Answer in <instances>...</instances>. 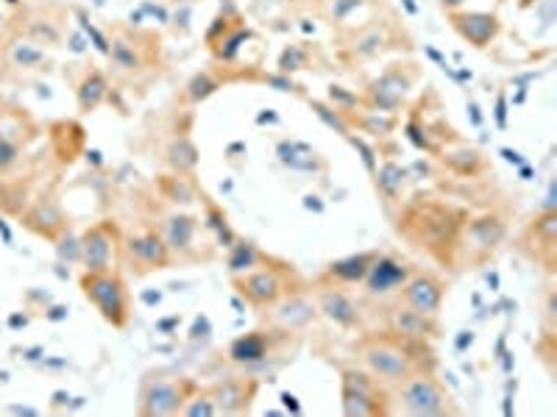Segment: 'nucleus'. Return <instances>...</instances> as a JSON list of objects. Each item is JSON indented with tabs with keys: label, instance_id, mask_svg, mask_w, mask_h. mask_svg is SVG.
<instances>
[{
	"label": "nucleus",
	"instance_id": "nucleus-1",
	"mask_svg": "<svg viewBox=\"0 0 557 417\" xmlns=\"http://www.w3.org/2000/svg\"><path fill=\"white\" fill-rule=\"evenodd\" d=\"M79 286L84 298L98 309V315L115 328H123L129 323V293L117 273L112 270H84L79 278Z\"/></svg>",
	"mask_w": 557,
	"mask_h": 417
},
{
	"label": "nucleus",
	"instance_id": "nucleus-2",
	"mask_svg": "<svg viewBox=\"0 0 557 417\" xmlns=\"http://www.w3.org/2000/svg\"><path fill=\"white\" fill-rule=\"evenodd\" d=\"M360 362L376 381H388V384H401L404 379L416 373V359L407 353V348H401L398 343L388 340V336H371V340H365L360 345Z\"/></svg>",
	"mask_w": 557,
	"mask_h": 417
},
{
	"label": "nucleus",
	"instance_id": "nucleus-3",
	"mask_svg": "<svg viewBox=\"0 0 557 417\" xmlns=\"http://www.w3.org/2000/svg\"><path fill=\"white\" fill-rule=\"evenodd\" d=\"M398 409L416 417H441L454 412L446 389L429 373H413L398 384Z\"/></svg>",
	"mask_w": 557,
	"mask_h": 417
},
{
	"label": "nucleus",
	"instance_id": "nucleus-4",
	"mask_svg": "<svg viewBox=\"0 0 557 417\" xmlns=\"http://www.w3.org/2000/svg\"><path fill=\"white\" fill-rule=\"evenodd\" d=\"M187 401V381L173 376H148L140 393L142 414H176Z\"/></svg>",
	"mask_w": 557,
	"mask_h": 417
},
{
	"label": "nucleus",
	"instance_id": "nucleus-5",
	"mask_svg": "<svg viewBox=\"0 0 557 417\" xmlns=\"http://www.w3.org/2000/svg\"><path fill=\"white\" fill-rule=\"evenodd\" d=\"M343 412L348 417H368L388 412L382 398H379L376 379H368L365 373L346 370L343 373Z\"/></svg>",
	"mask_w": 557,
	"mask_h": 417
},
{
	"label": "nucleus",
	"instance_id": "nucleus-6",
	"mask_svg": "<svg viewBox=\"0 0 557 417\" xmlns=\"http://www.w3.org/2000/svg\"><path fill=\"white\" fill-rule=\"evenodd\" d=\"M315 309L321 311L326 320H332L340 328H354L360 323V306L354 303V298L346 290H340V286H332V284L318 286Z\"/></svg>",
	"mask_w": 557,
	"mask_h": 417
},
{
	"label": "nucleus",
	"instance_id": "nucleus-7",
	"mask_svg": "<svg viewBox=\"0 0 557 417\" xmlns=\"http://www.w3.org/2000/svg\"><path fill=\"white\" fill-rule=\"evenodd\" d=\"M446 290L443 284L433 276H410L401 284V303H407L410 309L421 311V315L435 318L443 306Z\"/></svg>",
	"mask_w": 557,
	"mask_h": 417
},
{
	"label": "nucleus",
	"instance_id": "nucleus-8",
	"mask_svg": "<svg viewBox=\"0 0 557 417\" xmlns=\"http://www.w3.org/2000/svg\"><path fill=\"white\" fill-rule=\"evenodd\" d=\"M115 228L92 226L81 237V265L84 270H112L115 265Z\"/></svg>",
	"mask_w": 557,
	"mask_h": 417
},
{
	"label": "nucleus",
	"instance_id": "nucleus-9",
	"mask_svg": "<svg viewBox=\"0 0 557 417\" xmlns=\"http://www.w3.org/2000/svg\"><path fill=\"white\" fill-rule=\"evenodd\" d=\"M237 290L248 298V303L254 306H270L282 298V276L276 270L265 268V270H248L243 276H235Z\"/></svg>",
	"mask_w": 557,
	"mask_h": 417
},
{
	"label": "nucleus",
	"instance_id": "nucleus-10",
	"mask_svg": "<svg viewBox=\"0 0 557 417\" xmlns=\"http://www.w3.org/2000/svg\"><path fill=\"white\" fill-rule=\"evenodd\" d=\"M270 309V320L273 326L285 328V331H298L304 326H310L318 315V309L310 298L304 295H290V298H282L268 306Z\"/></svg>",
	"mask_w": 557,
	"mask_h": 417
},
{
	"label": "nucleus",
	"instance_id": "nucleus-11",
	"mask_svg": "<svg viewBox=\"0 0 557 417\" xmlns=\"http://www.w3.org/2000/svg\"><path fill=\"white\" fill-rule=\"evenodd\" d=\"M407 278H410V268H404L390 256H373L365 276V286L371 295H388L390 290H398Z\"/></svg>",
	"mask_w": 557,
	"mask_h": 417
},
{
	"label": "nucleus",
	"instance_id": "nucleus-12",
	"mask_svg": "<svg viewBox=\"0 0 557 417\" xmlns=\"http://www.w3.org/2000/svg\"><path fill=\"white\" fill-rule=\"evenodd\" d=\"M125 251H129L132 262H137L142 270L165 268L167 265V253H170L165 240L157 237V234H132L129 243H125Z\"/></svg>",
	"mask_w": 557,
	"mask_h": 417
},
{
	"label": "nucleus",
	"instance_id": "nucleus-13",
	"mask_svg": "<svg viewBox=\"0 0 557 417\" xmlns=\"http://www.w3.org/2000/svg\"><path fill=\"white\" fill-rule=\"evenodd\" d=\"M254 381H243V379H229L212 389V401L218 406V412L223 414H237L243 409H248L251 398H254Z\"/></svg>",
	"mask_w": 557,
	"mask_h": 417
},
{
	"label": "nucleus",
	"instance_id": "nucleus-14",
	"mask_svg": "<svg viewBox=\"0 0 557 417\" xmlns=\"http://www.w3.org/2000/svg\"><path fill=\"white\" fill-rule=\"evenodd\" d=\"M25 226H29L31 231H37L39 237H47V240H56L59 234L64 231V215H62V208L56 200H50V198H42L34 203V208L29 215H25L22 220Z\"/></svg>",
	"mask_w": 557,
	"mask_h": 417
},
{
	"label": "nucleus",
	"instance_id": "nucleus-15",
	"mask_svg": "<svg viewBox=\"0 0 557 417\" xmlns=\"http://www.w3.org/2000/svg\"><path fill=\"white\" fill-rule=\"evenodd\" d=\"M390 328L396 334L413 336V340H424V336H435V318L421 315V311L410 309L407 303H401L390 311Z\"/></svg>",
	"mask_w": 557,
	"mask_h": 417
},
{
	"label": "nucleus",
	"instance_id": "nucleus-16",
	"mask_svg": "<svg viewBox=\"0 0 557 417\" xmlns=\"http://www.w3.org/2000/svg\"><path fill=\"white\" fill-rule=\"evenodd\" d=\"M454 25H458V31L474 42L476 47H485L496 31H499V22L493 14H483V12H471V14H454Z\"/></svg>",
	"mask_w": 557,
	"mask_h": 417
},
{
	"label": "nucleus",
	"instance_id": "nucleus-17",
	"mask_svg": "<svg viewBox=\"0 0 557 417\" xmlns=\"http://www.w3.org/2000/svg\"><path fill=\"white\" fill-rule=\"evenodd\" d=\"M278 159H282L285 167L290 170H298V173H321L323 170V162L321 156L304 142H278Z\"/></svg>",
	"mask_w": 557,
	"mask_h": 417
},
{
	"label": "nucleus",
	"instance_id": "nucleus-18",
	"mask_svg": "<svg viewBox=\"0 0 557 417\" xmlns=\"http://www.w3.org/2000/svg\"><path fill=\"white\" fill-rule=\"evenodd\" d=\"M407 89H410V84L404 81V78H398L396 72H388L379 78V81L371 84V98L379 109H396L401 98L407 95Z\"/></svg>",
	"mask_w": 557,
	"mask_h": 417
},
{
	"label": "nucleus",
	"instance_id": "nucleus-19",
	"mask_svg": "<svg viewBox=\"0 0 557 417\" xmlns=\"http://www.w3.org/2000/svg\"><path fill=\"white\" fill-rule=\"evenodd\" d=\"M265 356H268V340H265L262 331L240 336V340H235L232 348H229V359L237 362V364H257Z\"/></svg>",
	"mask_w": 557,
	"mask_h": 417
},
{
	"label": "nucleus",
	"instance_id": "nucleus-20",
	"mask_svg": "<svg viewBox=\"0 0 557 417\" xmlns=\"http://www.w3.org/2000/svg\"><path fill=\"white\" fill-rule=\"evenodd\" d=\"M371 262H373V253L346 256V259H338V262L329 265V276H332L335 281H343V284H357V281H365Z\"/></svg>",
	"mask_w": 557,
	"mask_h": 417
},
{
	"label": "nucleus",
	"instance_id": "nucleus-21",
	"mask_svg": "<svg viewBox=\"0 0 557 417\" xmlns=\"http://www.w3.org/2000/svg\"><path fill=\"white\" fill-rule=\"evenodd\" d=\"M195 240V223L184 215H173L165 226V245L170 251H187Z\"/></svg>",
	"mask_w": 557,
	"mask_h": 417
},
{
	"label": "nucleus",
	"instance_id": "nucleus-22",
	"mask_svg": "<svg viewBox=\"0 0 557 417\" xmlns=\"http://www.w3.org/2000/svg\"><path fill=\"white\" fill-rule=\"evenodd\" d=\"M104 98H107V78L98 70H92L79 84V106H81V112H92L100 106V100Z\"/></svg>",
	"mask_w": 557,
	"mask_h": 417
},
{
	"label": "nucleus",
	"instance_id": "nucleus-23",
	"mask_svg": "<svg viewBox=\"0 0 557 417\" xmlns=\"http://www.w3.org/2000/svg\"><path fill=\"white\" fill-rule=\"evenodd\" d=\"M9 62L20 70H34L39 64L47 62L45 50L37 47V42H29V39H17L9 45Z\"/></svg>",
	"mask_w": 557,
	"mask_h": 417
},
{
	"label": "nucleus",
	"instance_id": "nucleus-24",
	"mask_svg": "<svg viewBox=\"0 0 557 417\" xmlns=\"http://www.w3.org/2000/svg\"><path fill=\"white\" fill-rule=\"evenodd\" d=\"M404 184H407V170H404V167H398L396 162H385L382 167H379L376 187H379V192H382L385 198L396 200L401 195Z\"/></svg>",
	"mask_w": 557,
	"mask_h": 417
},
{
	"label": "nucleus",
	"instance_id": "nucleus-25",
	"mask_svg": "<svg viewBox=\"0 0 557 417\" xmlns=\"http://www.w3.org/2000/svg\"><path fill=\"white\" fill-rule=\"evenodd\" d=\"M468 234H471V240L476 243V248H493L504 237V223L496 220V217H485V220H476Z\"/></svg>",
	"mask_w": 557,
	"mask_h": 417
},
{
	"label": "nucleus",
	"instance_id": "nucleus-26",
	"mask_svg": "<svg viewBox=\"0 0 557 417\" xmlns=\"http://www.w3.org/2000/svg\"><path fill=\"white\" fill-rule=\"evenodd\" d=\"M260 265V251L248 243H235L232 253H229V273L232 276H243L248 270H254Z\"/></svg>",
	"mask_w": 557,
	"mask_h": 417
},
{
	"label": "nucleus",
	"instance_id": "nucleus-27",
	"mask_svg": "<svg viewBox=\"0 0 557 417\" xmlns=\"http://www.w3.org/2000/svg\"><path fill=\"white\" fill-rule=\"evenodd\" d=\"M170 162L179 170H193L198 165V150L190 140H179L170 145Z\"/></svg>",
	"mask_w": 557,
	"mask_h": 417
},
{
	"label": "nucleus",
	"instance_id": "nucleus-28",
	"mask_svg": "<svg viewBox=\"0 0 557 417\" xmlns=\"http://www.w3.org/2000/svg\"><path fill=\"white\" fill-rule=\"evenodd\" d=\"M109 56H112V62H115L117 67H123V70H137V67H140V56H137L134 45L123 42V39H117V42L109 47Z\"/></svg>",
	"mask_w": 557,
	"mask_h": 417
},
{
	"label": "nucleus",
	"instance_id": "nucleus-29",
	"mask_svg": "<svg viewBox=\"0 0 557 417\" xmlns=\"http://www.w3.org/2000/svg\"><path fill=\"white\" fill-rule=\"evenodd\" d=\"M56 253L62 262H81V240L70 231H62L56 237Z\"/></svg>",
	"mask_w": 557,
	"mask_h": 417
},
{
	"label": "nucleus",
	"instance_id": "nucleus-30",
	"mask_svg": "<svg viewBox=\"0 0 557 417\" xmlns=\"http://www.w3.org/2000/svg\"><path fill=\"white\" fill-rule=\"evenodd\" d=\"M179 414H187V417H198V414H204V417H210V414H218V406H215L212 396L201 393V396H195V398H187V401L182 404Z\"/></svg>",
	"mask_w": 557,
	"mask_h": 417
},
{
	"label": "nucleus",
	"instance_id": "nucleus-31",
	"mask_svg": "<svg viewBox=\"0 0 557 417\" xmlns=\"http://www.w3.org/2000/svg\"><path fill=\"white\" fill-rule=\"evenodd\" d=\"M20 159V142L12 134L0 132V170H9Z\"/></svg>",
	"mask_w": 557,
	"mask_h": 417
},
{
	"label": "nucleus",
	"instance_id": "nucleus-32",
	"mask_svg": "<svg viewBox=\"0 0 557 417\" xmlns=\"http://www.w3.org/2000/svg\"><path fill=\"white\" fill-rule=\"evenodd\" d=\"M313 109H315V115L329 125V128H338V132L343 134V137H351V132H348V125L343 123V117L335 112V109H329V106H323L321 100H313Z\"/></svg>",
	"mask_w": 557,
	"mask_h": 417
},
{
	"label": "nucleus",
	"instance_id": "nucleus-33",
	"mask_svg": "<svg viewBox=\"0 0 557 417\" xmlns=\"http://www.w3.org/2000/svg\"><path fill=\"white\" fill-rule=\"evenodd\" d=\"M215 89H218V81H212V78L204 72V75H195V78H193L190 87H187V95H190V100H204V98H210Z\"/></svg>",
	"mask_w": 557,
	"mask_h": 417
},
{
	"label": "nucleus",
	"instance_id": "nucleus-34",
	"mask_svg": "<svg viewBox=\"0 0 557 417\" xmlns=\"http://www.w3.org/2000/svg\"><path fill=\"white\" fill-rule=\"evenodd\" d=\"M354 50H357L360 56H373L376 50H382V34L379 31H373V34H368L365 39H360V42H354Z\"/></svg>",
	"mask_w": 557,
	"mask_h": 417
},
{
	"label": "nucleus",
	"instance_id": "nucleus-35",
	"mask_svg": "<svg viewBox=\"0 0 557 417\" xmlns=\"http://www.w3.org/2000/svg\"><path fill=\"white\" fill-rule=\"evenodd\" d=\"M360 4H363V0H335V4H332V17L335 20H343L348 12H354Z\"/></svg>",
	"mask_w": 557,
	"mask_h": 417
},
{
	"label": "nucleus",
	"instance_id": "nucleus-36",
	"mask_svg": "<svg viewBox=\"0 0 557 417\" xmlns=\"http://www.w3.org/2000/svg\"><path fill=\"white\" fill-rule=\"evenodd\" d=\"M348 140H351V145H354V148H360V153H363V162H365V167H368V170H373V150H371V148H368V145H365V142H363L360 137H348Z\"/></svg>",
	"mask_w": 557,
	"mask_h": 417
},
{
	"label": "nucleus",
	"instance_id": "nucleus-37",
	"mask_svg": "<svg viewBox=\"0 0 557 417\" xmlns=\"http://www.w3.org/2000/svg\"><path fill=\"white\" fill-rule=\"evenodd\" d=\"M368 128H371L373 134H379V132H382V134H388L390 128H393V120H379V117H373V120L368 123Z\"/></svg>",
	"mask_w": 557,
	"mask_h": 417
},
{
	"label": "nucleus",
	"instance_id": "nucleus-38",
	"mask_svg": "<svg viewBox=\"0 0 557 417\" xmlns=\"http://www.w3.org/2000/svg\"><path fill=\"white\" fill-rule=\"evenodd\" d=\"M496 120H499V128L508 125V117H504V95H499V103H496Z\"/></svg>",
	"mask_w": 557,
	"mask_h": 417
},
{
	"label": "nucleus",
	"instance_id": "nucleus-39",
	"mask_svg": "<svg viewBox=\"0 0 557 417\" xmlns=\"http://www.w3.org/2000/svg\"><path fill=\"white\" fill-rule=\"evenodd\" d=\"M282 401H285V406H287L290 412H301V409H298V404H296V398H293L290 393H282Z\"/></svg>",
	"mask_w": 557,
	"mask_h": 417
},
{
	"label": "nucleus",
	"instance_id": "nucleus-40",
	"mask_svg": "<svg viewBox=\"0 0 557 417\" xmlns=\"http://www.w3.org/2000/svg\"><path fill=\"white\" fill-rule=\"evenodd\" d=\"M463 0H443V6H460Z\"/></svg>",
	"mask_w": 557,
	"mask_h": 417
}]
</instances>
